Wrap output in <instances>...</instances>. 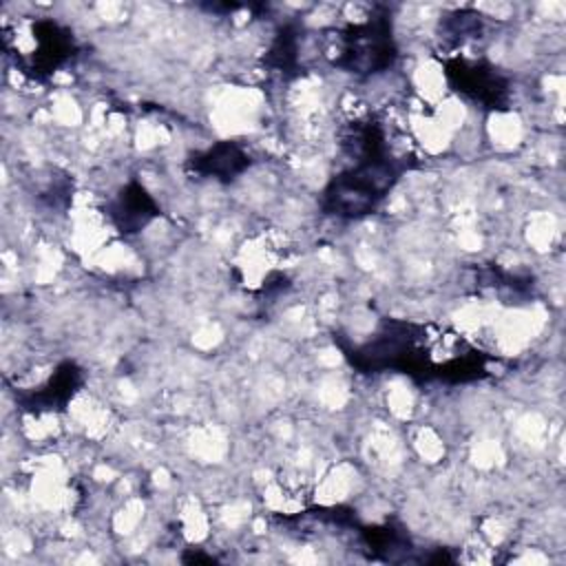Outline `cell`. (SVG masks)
Segmentation results:
<instances>
[{"mask_svg":"<svg viewBox=\"0 0 566 566\" xmlns=\"http://www.w3.org/2000/svg\"><path fill=\"white\" fill-rule=\"evenodd\" d=\"M327 55L332 64L345 69L354 75H374L385 71L396 55L391 27L385 15L371 18L365 22L349 24L329 38Z\"/></svg>","mask_w":566,"mask_h":566,"instance_id":"2","label":"cell"},{"mask_svg":"<svg viewBox=\"0 0 566 566\" xmlns=\"http://www.w3.org/2000/svg\"><path fill=\"white\" fill-rule=\"evenodd\" d=\"M4 49L13 55L15 66L33 77H42L73 55V38L53 20L27 18L4 27Z\"/></svg>","mask_w":566,"mask_h":566,"instance_id":"1","label":"cell"},{"mask_svg":"<svg viewBox=\"0 0 566 566\" xmlns=\"http://www.w3.org/2000/svg\"><path fill=\"white\" fill-rule=\"evenodd\" d=\"M290 245L283 234L272 230H259L243 239L234 254V270L239 283L245 290H270L274 283H283Z\"/></svg>","mask_w":566,"mask_h":566,"instance_id":"3","label":"cell"},{"mask_svg":"<svg viewBox=\"0 0 566 566\" xmlns=\"http://www.w3.org/2000/svg\"><path fill=\"white\" fill-rule=\"evenodd\" d=\"M447 75L460 93H464L467 97L482 102L491 108H497L500 102L506 97L504 77L497 75L495 69L484 62L455 57L453 62H449Z\"/></svg>","mask_w":566,"mask_h":566,"instance_id":"4","label":"cell"}]
</instances>
